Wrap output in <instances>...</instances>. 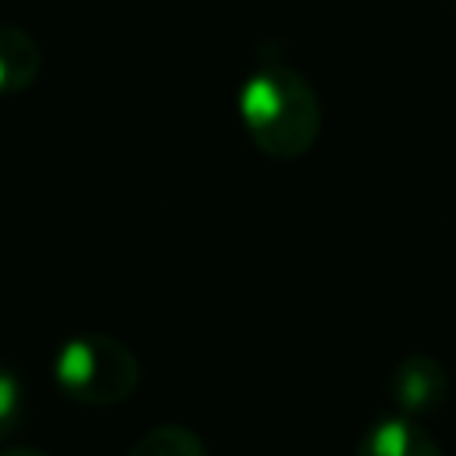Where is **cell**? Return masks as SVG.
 <instances>
[{"label": "cell", "mask_w": 456, "mask_h": 456, "mask_svg": "<svg viewBox=\"0 0 456 456\" xmlns=\"http://www.w3.org/2000/svg\"><path fill=\"white\" fill-rule=\"evenodd\" d=\"M452 4H456V0H452Z\"/></svg>", "instance_id": "cell-9"}, {"label": "cell", "mask_w": 456, "mask_h": 456, "mask_svg": "<svg viewBox=\"0 0 456 456\" xmlns=\"http://www.w3.org/2000/svg\"><path fill=\"white\" fill-rule=\"evenodd\" d=\"M43 71V50L39 43L18 28L0 21V96L25 93Z\"/></svg>", "instance_id": "cell-5"}, {"label": "cell", "mask_w": 456, "mask_h": 456, "mask_svg": "<svg viewBox=\"0 0 456 456\" xmlns=\"http://www.w3.org/2000/svg\"><path fill=\"white\" fill-rule=\"evenodd\" d=\"M239 118L249 142L271 160H296L321 135L317 89L289 64H260L242 82Z\"/></svg>", "instance_id": "cell-1"}, {"label": "cell", "mask_w": 456, "mask_h": 456, "mask_svg": "<svg viewBox=\"0 0 456 456\" xmlns=\"http://www.w3.org/2000/svg\"><path fill=\"white\" fill-rule=\"evenodd\" d=\"M388 395H392V406L406 417H431L445 406L449 399V374L445 367L428 356V353H410L403 356L395 367H392V378H388Z\"/></svg>", "instance_id": "cell-3"}, {"label": "cell", "mask_w": 456, "mask_h": 456, "mask_svg": "<svg viewBox=\"0 0 456 456\" xmlns=\"http://www.w3.org/2000/svg\"><path fill=\"white\" fill-rule=\"evenodd\" d=\"M128 456H207V449L196 431L182 424H157L128 449Z\"/></svg>", "instance_id": "cell-6"}, {"label": "cell", "mask_w": 456, "mask_h": 456, "mask_svg": "<svg viewBox=\"0 0 456 456\" xmlns=\"http://www.w3.org/2000/svg\"><path fill=\"white\" fill-rule=\"evenodd\" d=\"M356 456H442V449L420 428L417 417L388 413V417H378L363 431Z\"/></svg>", "instance_id": "cell-4"}, {"label": "cell", "mask_w": 456, "mask_h": 456, "mask_svg": "<svg viewBox=\"0 0 456 456\" xmlns=\"http://www.w3.org/2000/svg\"><path fill=\"white\" fill-rule=\"evenodd\" d=\"M139 378L135 353L107 331L71 335L53 356L57 388L82 406H118L139 388Z\"/></svg>", "instance_id": "cell-2"}, {"label": "cell", "mask_w": 456, "mask_h": 456, "mask_svg": "<svg viewBox=\"0 0 456 456\" xmlns=\"http://www.w3.org/2000/svg\"><path fill=\"white\" fill-rule=\"evenodd\" d=\"M0 456H46V452L28 449V445H7V449H0Z\"/></svg>", "instance_id": "cell-8"}, {"label": "cell", "mask_w": 456, "mask_h": 456, "mask_svg": "<svg viewBox=\"0 0 456 456\" xmlns=\"http://www.w3.org/2000/svg\"><path fill=\"white\" fill-rule=\"evenodd\" d=\"M21 410H25L21 381H18V374L7 363H0V442H7L18 431Z\"/></svg>", "instance_id": "cell-7"}]
</instances>
